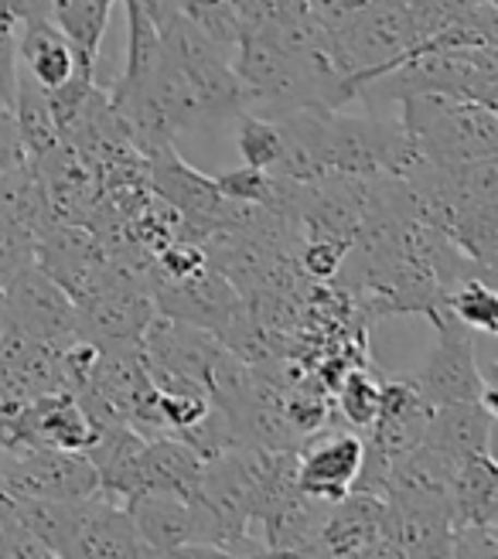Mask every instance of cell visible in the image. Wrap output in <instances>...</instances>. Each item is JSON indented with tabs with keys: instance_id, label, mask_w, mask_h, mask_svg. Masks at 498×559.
<instances>
[{
	"instance_id": "obj_13",
	"label": "cell",
	"mask_w": 498,
	"mask_h": 559,
	"mask_svg": "<svg viewBox=\"0 0 498 559\" xmlns=\"http://www.w3.org/2000/svg\"><path fill=\"white\" fill-rule=\"evenodd\" d=\"M382 539L396 549L400 559L406 556H451V512L406 506V501L386 498Z\"/></svg>"
},
{
	"instance_id": "obj_14",
	"label": "cell",
	"mask_w": 498,
	"mask_h": 559,
	"mask_svg": "<svg viewBox=\"0 0 498 559\" xmlns=\"http://www.w3.org/2000/svg\"><path fill=\"white\" fill-rule=\"evenodd\" d=\"M17 66L32 75L42 90H55L79 69L69 38L51 17L17 24Z\"/></svg>"
},
{
	"instance_id": "obj_3",
	"label": "cell",
	"mask_w": 498,
	"mask_h": 559,
	"mask_svg": "<svg viewBox=\"0 0 498 559\" xmlns=\"http://www.w3.org/2000/svg\"><path fill=\"white\" fill-rule=\"evenodd\" d=\"M400 127L437 164L498 154V114L491 106L451 96H403Z\"/></svg>"
},
{
	"instance_id": "obj_22",
	"label": "cell",
	"mask_w": 498,
	"mask_h": 559,
	"mask_svg": "<svg viewBox=\"0 0 498 559\" xmlns=\"http://www.w3.org/2000/svg\"><path fill=\"white\" fill-rule=\"evenodd\" d=\"M181 11L226 51H233V45L246 35V24L233 0H181Z\"/></svg>"
},
{
	"instance_id": "obj_28",
	"label": "cell",
	"mask_w": 498,
	"mask_h": 559,
	"mask_svg": "<svg viewBox=\"0 0 498 559\" xmlns=\"http://www.w3.org/2000/svg\"><path fill=\"white\" fill-rule=\"evenodd\" d=\"M27 167V154L21 147V133L14 123V114L8 106H0V175Z\"/></svg>"
},
{
	"instance_id": "obj_4",
	"label": "cell",
	"mask_w": 498,
	"mask_h": 559,
	"mask_svg": "<svg viewBox=\"0 0 498 559\" xmlns=\"http://www.w3.org/2000/svg\"><path fill=\"white\" fill-rule=\"evenodd\" d=\"M437 342L424 361L420 376L413 379L424 400L430 406L437 403H464V400H482L485 406L498 409L495 403V382L478 366V348H475V331H467L461 321H454L448 311L434 321Z\"/></svg>"
},
{
	"instance_id": "obj_6",
	"label": "cell",
	"mask_w": 498,
	"mask_h": 559,
	"mask_svg": "<svg viewBox=\"0 0 498 559\" xmlns=\"http://www.w3.org/2000/svg\"><path fill=\"white\" fill-rule=\"evenodd\" d=\"M366 461V437L318 430L297 443V488L321 501H339L352 491Z\"/></svg>"
},
{
	"instance_id": "obj_20",
	"label": "cell",
	"mask_w": 498,
	"mask_h": 559,
	"mask_svg": "<svg viewBox=\"0 0 498 559\" xmlns=\"http://www.w3.org/2000/svg\"><path fill=\"white\" fill-rule=\"evenodd\" d=\"M236 151L242 164L260 167V171H273L284 151L281 127H276V120H266L242 109V114H236Z\"/></svg>"
},
{
	"instance_id": "obj_7",
	"label": "cell",
	"mask_w": 498,
	"mask_h": 559,
	"mask_svg": "<svg viewBox=\"0 0 498 559\" xmlns=\"http://www.w3.org/2000/svg\"><path fill=\"white\" fill-rule=\"evenodd\" d=\"M69 556H117V559H141L151 556L147 543L137 533V525L123 501L103 495L99 488L82 501V519Z\"/></svg>"
},
{
	"instance_id": "obj_31",
	"label": "cell",
	"mask_w": 498,
	"mask_h": 559,
	"mask_svg": "<svg viewBox=\"0 0 498 559\" xmlns=\"http://www.w3.org/2000/svg\"><path fill=\"white\" fill-rule=\"evenodd\" d=\"M382 4H406V0H382Z\"/></svg>"
},
{
	"instance_id": "obj_5",
	"label": "cell",
	"mask_w": 498,
	"mask_h": 559,
	"mask_svg": "<svg viewBox=\"0 0 498 559\" xmlns=\"http://www.w3.org/2000/svg\"><path fill=\"white\" fill-rule=\"evenodd\" d=\"M4 314L42 342H69L75 334V300L38 266H21L4 284Z\"/></svg>"
},
{
	"instance_id": "obj_11",
	"label": "cell",
	"mask_w": 498,
	"mask_h": 559,
	"mask_svg": "<svg viewBox=\"0 0 498 559\" xmlns=\"http://www.w3.org/2000/svg\"><path fill=\"white\" fill-rule=\"evenodd\" d=\"M137 533L147 543L151 556H175L178 549L191 546L199 539L195 509L191 501L168 495V491H137L123 501Z\"/></svg>"
},
{
	"instance_id": "obj_10",
	"label": "cell",
	"mask_w": 498,
	"mask_h": 559,
	"mask_svg": "<svg viewBox=\"0 0 498 559\" xmlns=\"http://www.w3.org/2000/svg\"><path fill=\"white\" fill-rule=\"evenodd\" d=\"M386 498L352 488L328 509L321 528V552L324 556H366L376 559V546L382 539Z\"/></svg>"
},
{
	"instance_id": "obj_9",
	"label": "cell",
	"mask_w": 498,
	"mask_h": 559,
	"mask_svg": "<svg viewBox=\"0 0 498 559\" xmlns=\"http://www.w3.org/2000/svg\"><path fill=\"white\" fill-rule=\"evenodd\" d=\"M451 478H454V461L437 454L434 447L420 440L386 471V498L451 512Z\"/></svg>"
},
{
	"instance_id": "obj_18",
	"label": "cell",
	"mask_w": 498,
	"mask_h": 559,
	"mask_svg": "<svg viewBox=\"0 0 498 559\" xmlns=\"http://www.w3.org/2000/svg\"><path fill=\"white\" fill-rule=\"evenodd\" d=\"M11 114H14V123L21 133V147L27 154V167H32L38 157H45L62 140L59 127H55L45 90L21 66H17V93H14Z\"/></svg>"
},
{
	"instance_id": "obj_26",
	"label": "cell",
	"mask_w": 498,
	"mask_h": 559,
	"mask_svg": "<svg viewBox=\"0 0 498 559\" xmlns=\"http://www.w3.org/2000/svg\"><path fill=\"white\" fill-rule=\"evenodd\" d=\"M491 559L498 556V525L451 522V559Z\"/></svg>"
},
{
	"instance_id": "obj_25",
	"label": "cell",
	"mask_w": 498,
	"mask_h": 559,
	"mask_svg": "<svg viewBox=\"0 0 498 559\" xmlns=\"http://www.w3.org/2000/svg\"><path fill=\"white\" fill-rule=\"evenodd\" d=\"M35 253H38V236L11 218H0V287H4L21 266L35 263Z\"/></svg>"
},
{
	"instance_id": "obj_1",
	"label": "cell",
	"mask_w": 498,
	"mask_h": 559,
	"mask_svg": "<svg viewBox=\"0 0 498 559\" xmlns=\"http://www.w3.org/2000/svg\"><path fill=\"white\" fill-rule=\"evenodd\" d=\"M233 72L249 103H266L276 114L294 106L342 109L358 99L348 75L328 62V55H297L266 32H246L233 45Z\"/></svg>"
},
{
	"instance_id": "obj_23",
	"label": "cell",
	"mask_w": 498,
	"mask_h": 559,
	"mask_svg": "<svg viewBox=\"0 0 498 559\" xmlns=\"http://www.w3.org/2000/svg\"><path fill=\"white\" fill-rule=\"evenodd\" d=\"M345 239H335V236H304L300 246H297V270L300 276L315 280V284H328V280H339V270L345 263V253H348Z\"/></svg>"
},
{
	"instance_id": "obj_27",
	"label": "cell",
	"mask_w": 498,
	"mask_h": 559,
	"mask_svg": "<svg viewBox=\"0 0 498 559\" xmlns=\"http://www.w3.org/2000/svg\"><path fill=\"white\" fill-rule=\"evenodd\" d=\"M17 93V24L0 11V106H14Z\"/></svg>"
},
{
	"instance_id": "obj_16",
	"label": "cell",
	"mask_w": 498,
	"mask_h": 559,
	"mask_svg": "<svg viewBox=\"0 0 498 559\" xmlns=\"http://www.w3.org/2000/svg\"><path fill=\"white\" fill-rule=\"evenodd\" d=\"M451 522L498 525V467L491 454H475L454 464Z\"/></svg>"
},
{
	"instance_id": "obj_30",
	"label": "cell",
	"mask_w": 498,
	"mask_h": 559,
	"mask_svg": "<svg viewBox=\"0 0 498 559\" xmlns=\"http://www.w3.org/2000/svg\"><path fill=\"white\" fill-rule=\"evenodd\" d=\"M434 4L444 11V14H451V17H458V14H464V11H472L475 4H482V0H434Z\"/></svg>"
},
{
	"instance_id": "obj_8",
	"label": "cell",
	"mask_w": 498,
	"mask_h": 559,
	"mask_svg": "<svg viewBox=\"0 0 498 559\" xmlns=\"http://www.w3.org/2000/svg\"><path fill=\"white\" fill-rule=\"evenodd\" d=\"M495 413L482 400L464 403H437L430 406L424 443L434 447L448 461H464L475 454H491V433H495Z\"/></svg>"
},
{
	"instance_id": "obj_15",
	"label": "cell",
	"mask_w": 498,
	"mask_h": 559,
	"mask_svg": "<svg viewBox=\"0 0 498 559\" xmlns=\"http://www.w3.org/2000/svg\"><path fill=\"white\" fill-rule=\"evenodd\" d=\"M202 467L205 461L175 433L147 437L144 443V491H168L191 501L202 488Z\"/></svg>"
},
{
	"instance_id": "obj_17",
	"label": "cell",
	"mask_w": 498,
	"mask_h": 559,
	"mask_svg": "<svg viewBox=\"0 0 498 559\" xmlns=\"http://www.w3.org/2000/svg\"><path fill=\"white\" fill-rule=\"evenodd\" d=\"M117 0H51V21L69 38L75 62L96 72V59L103 48V35L109 24V8Z\"/></svg>"
},
{
	"instance_id": "obj_2",
	"label": "cell",
	"mask_w": 498,
	"mask_h": 559,
	"mask_svg": "<svg viewBox=\"0 0 498 559\" xmlns=\"http://www.w3.org/2000/svg\"><path fill=\"white\" fill-rule=\"evenodd\" d=\"M379 86L386 96H451L472 99L495 109L498 96V51L495 45H464V48H437L417 51L382 72ZM372 86V82H369Z\"/></svg>"
},
{
	"instance_id": "obj_19",
	"label": "cell",
	"mask_w": 498,
	"mask_h": 559,
	"mask_svg": "<svg viewBox=\"0 0 498 559\" xmlns=\"http://www.w3.org/2000/svg\"><path fill=\"white\" fill-rule=\"evenodd\" d=\"M444 311L454 321H461L467 331L488 334V338L498 334V297L488 280H482V276L461 280L458 287H451L444 297Z\"/></svg>"
},
{
	"instance_id": "obj_29",
	"label": "cell",
	"mask_w": 498,
	"mask_h": 559,
	"mask_svg": "<svg viewBox=\"0 0 498 559\" xmlns=\"http://www.w3.org/2000/svg\"><path fill=\"white\" fill-rule=\"evenodd\" d=\"M0 11L14 24H27L38 17H51V0H0Z\"/></svg>"
},
{
	"instance_id": "obj_24",
	"label": "cell",
	"mask_w": 498,
	"mask_h": 559,
	"mask_svg": "<svg viewBox=\"0 0 498 559\" xmlns=\"http://www.w3.org/2000/svg\"><path fill=\"white\" fill-rule=\"evenodd\" d=\"M218 194L233 205H270L273 199V171H260V167H233L212 178Z\"/></svg>"
},
{
	"instance_id": "obj_21",
	"label": "cell",
	"mask_w": 498,
	"mask_h": 559,
	"mask_svg": "<svg viewBox=\"0 0 498 559\" xmlns=\"http://www.w3.org/2000/svg\"><path fill=\"white\" fill-rule=\"evenodd\" d=\"M379 389H382V382H376L366 372V366L352 369L335 385V403H331V413H339L355 430H369V424L379 413Z\"/></svg>"
},
{
	"instance_id": "obj_12",
	"label": "cell",
	"mask_w": 498,
	"mask_h": 559,
	"mask_svg": "<svg viewBox=\"0 0 498 559\" xmlns=\"http://www.w3.org/2000/svg\"><path fill=\"white\" fill-rule=\"evenodd\" d=\"M144 443H147V437L137 433L133 427L99 430L86 457L96 467L103 495L127 501L137 491H144Z\"/></svg>"
}]
</instances>
